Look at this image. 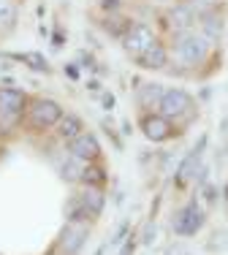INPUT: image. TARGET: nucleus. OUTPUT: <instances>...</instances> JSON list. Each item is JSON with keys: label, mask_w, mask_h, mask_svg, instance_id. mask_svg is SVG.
<instances>
[{"label": "nucleus", "mask_w": 228, "mask_h": 255, "mask_svg": "<svg viewBox=\"0 0 228 255\" xmlns=\"http://www.w3.org/2000/svg\"><path fill=\"white\" fill-rule=\"evenodd\" d=\"M215 41H209L201 30H185V33L171 35V54L174 63L182 68H199L209 60Z\"/></svg>", "instance_id": "f257e3e1"}, {"label": "nucleus", "mask_w": 228, "mask_h": 255, "mask_svg": "<svg viewBox=\"0 0 228 255\" xmlns=\"http://www.w3.org/2000/svg\"><path fill=\"white\" fill-rule=\"evenodd\" d=\"M65 109L60 106L55 98H33L27 103L25 112V125L33 133H46L52 128H57V123L63 120Z\"/></svg>", "instance_id": "f03ea898"}, {"label": "nucleus", "mask_w": 228, "mask_h": 255, "mask_svg": "<svg viewBox=\"0 0 228 255\" xmlns=\"http://www.w3.org/2000/svg\"><path fill=\"white\" fill-rule=\"evenodd\" d=\"M207 223V212L199 206V198H190L182 209L174 212L171 217V231L177 236H196Z\"/></svg>", "instance_id": "7ed1b4c3"}, {"label": "nucleus", "mask_w": 228, "mask_h": 255, "mask_svg": "<svg viewBox=\"0 0 228 255\" xmlns=\"http://www.w3.org/2000/svg\"><path fill=\"white\" fill-rule=\"evenodd\" d=\"M27 95L16 87H0V128H14L27 112Z\"/></svg>", "instance_id": "20e7f679"}, {"label": "nucleus", "mask_w": 228, "mask_h": 255, "mask_svg": "<svg viewBox=\"0 0 228 255\" xmlns=\"http://www.w3.org/2000/svg\"><path fill=\"white\" fill-rule=\"evenodd\" d=\"M163 117H169L171 123H177V120H185L188 123L190 117H193V98H190V93H185L182 87H169L163 93V98H160V109H158Z\"/></svg>", "instance_id": "39448f33"}, {"label": "nucleus", "mask_w": 228, "mask_h": 255, "mask_svg": "<svg viewBox=\"0 0 228 255\" xmlns=\"http://www.w3.org/2000/svg\"><path fill=\"white\" fill-rule=\"evenodd\" d=\"M87 239H90V223L65 220L63 231H60V239H57V250L60 255H79L82 247L87 245Z\"/></svg>", "instance_id": "423d86ee"}, {"label": "nucleus", "mask_w": 228, "mask_h": 255, "mask_svg": "<svg viewBox=\"0 0 228 255\" xmlns=\"http://www.w3.org/2000/svg\"><path fill=\"white\" fill-rule=\"evenodd\" d=\"M199 22V16H196V11L190 8L188 0H179V3H174L166 8V14L160 16V27H166L169 33H185V30H193V25Z\"/></svg>", "instance_id": "0eeeda50"}, {"label": "nucleus", "mask_w": 228, "mask_h": 255, "mask_svg": "<svg viewBox=\"0 0 228 255\" xmlns=\"http://www.w3.org/2000/svg\"><path fill=\"white\" fill-rule=\"evenodd\" d=\"M139 125H141L144 138L152 141V144H163V141H169V138H174V133H177V125H174L169 117H163L160 112L141 114V123Z\"/></svg>", "instance_id": "6e6552de"}, {"label": "nucleus", "mask_w": 228, "mask_h": 255, "mask_svg": "<svg viewBox=\"0 0 228 255\" xmlns=\"http://www.w3.org/2000/svg\"><path fill=\"white\" fill-rule=\"evenodd\" d=\"M155 41H158V33H155L147 22H136V25L130 27V33L122 38V49L128 52L133 60H139Z\"/></svg>", "instance_id": "1a4fd4ad"}, {"label": "nucleus", "mask_w": 228, "mask_h": 255, "mask_svg": "<svg viewBox=\"0 0 228 255\" xmlns=\"http://www.w3.org/2000/svg\"><path fill=\"white\" fill-rule=\"evenodd\" d=\"M204 149H207V136H201V138H199V144H196V147L182 157L179 168L174 171V174H177V177H174V185H177V187H185L190 179L196 177V174H199V168H201V157H204Z\"/></svg>", "instance_id": "9d476101"}, {"label": "nucleus", "mask_w": 228, "mask_h": 255, "mask_svg": "<svg viewBox=\"0 0 228 255\" xmlns=\"http://www.w3.org/2000/svg\"><path fill=\"white\" fill-rule=\"evenodd\" d=\"M65 149H68L71 155H76V157H82V160H87V163H98L101 155H104V149H101V141L95 138V133H87V130H82L76 138H71V141L65 144Z\"/></svg>", "instance_id": "9b49d317"}, {"label": "nucleus", "mask_w": 228, "mask_h": 255, "mask_svg": "<svg viewBox=\"0 0 228 255\" xmlns=\"http://www.w3.org/2000/svg\"><path fill=\"white\" fill-rule=\"evenodd\" d=\"M79 196V204H82V212H85V220L87 223H95L101 215H104V206H106V193L104 187H85Z\"/></svg>", "instance_id": "f8f14e48"}, {"label": "nucleus", "mask_w": 228, "mask_h": 255, "mask_svg": "<svg viewBox=\"0 0 228 255\" xmlns=\"http://www.w3.org/2000/svg\"><path fill=\"white\" fill-rule=\"evenodd\" d=\"M169 57H171V49L158 38L147 52L141 54L139 60H136V65H139V68H144V71H163L166 65H169Z\"/></svg>", "instance_id": "ddd939ff"}, {"label": "nucleus", "mask_w": 228, "mask_h": 255, "mask_svg": "<svg viewBox=\"0 0 228 255\" xmlns=\"http://www.w3.org/2000/svg\"><path fill=\"white\" fill-rule=\"evenodd\" d=\"M166 87L158 82H147L141 84V87H136V103H139L141 114L147 112H155V109H160V98H163Z\"/></svg>", "instance_id": "4468645a"}, {"label": "nucleus", "mask_w": 228, "mask_h": 255, "mask_svg": "<svg viewBox=\"0 0 228 255\" xmlns=\"http://www.w3.org/2000/svg\"><path fill=\"white\" fill-rule=\"evenodd\" d=\"M98 25H101V30H104L109 38H119V41H122L125 35L130 33V27H133L136 22L130 19V16H122V14H106Z\"/></svg>", "instance_id": "2eb2a0df"}, {"label": "nucleus", "mask_w": 228, "mask_h": 255, "mask_svg": "<svg viewBox=\"0 0 228 255\" xmlns=\"http://www.w3.org/2000/svg\"><path fill=\"white\" fill-rule=\"evenodd\" d=\"M87 166H90L87 160H82V157H76V155L68 152V155H65V160L60 163V179L68 182V185H82V177H85Z\"/></svg>", "instance_id": "dca6fc26"}, {"label": "nucleus", "mask_w": 228, "mask_h": 255, "mask_svg": "<svg viewBox=\"0 0 228 255\" xmlns=\"http://www.w3.org/2000/svg\"><path fill=\"white\" fill-rule=\"evenodd\" d=\"M199 30L207 35L209 41L218 44L220 35H223V30H226V14H218V8L207 11L204 16H199Z\"/></svg>", "instance_id": "f3484780"}, {"label": "nucleus", "mask_w": 228, "mask_h": 255, "mask_svg": "<svg viewBox=\"0 0 228 255\" xmlns=\"http://www.w3.org/2000/svg\"><path fill=\"white\" fill-rule=\"evenodd\" d=\"M82 130H85L82 120L76 117V114H71V112H65V114H63V120L57 123V138H60V141H65V144H68L71 138H76Z\"/></svg>", "instance_id": "a211bd4d"}, {"label": "nucleus", "mask_w": 228, "mask_h": 255, "mask_svg": "<svg viewBox=\"0 0 228 255\" xmlns=\"http://www.w3.org/2000/svg\"><path fill=\"white\" fill-rule=\"evenodd\" d=\"M19 22V5L16 0H0V35L11 33Z\"/></svg>", "instance_id": "6ab92c4d"}, {"label": "nucleus", "mask_w": 228, "mask_h": 255, "mask_svg": "<svg viewBox=\"0 0 228 255\" xmlns=\"http://www.w3.org/2000/svg\"><path fill=\"white\" fill-rule=\"evenodd\" d=\"M106 182H109V171L104 166H98V163H90L85 177H82V185L85 187H104Z\"/></svg>", "instance_id": "aec40b11"}, {"label": "nucleus", "mask_w": 228, "mask_h": 255, "mask_svg": "<svg viewBox=\"0 0 228 255\" xmlns=\"http://www.w3.org/2000/svg\"><path fill=\"white\" fill-rule=\"evenodd\" d=\"M22 65H27L30 71H35V74H52V65L49 60L44 57L41 52H22Z\"/></svg>", "instance_id": "412c9836"}, {"label": "nucleus", "mask_w": 228, "mask_h": 255, "mask_svg": "<svg viewBox=\"0 0 228 255\" xmlns=\"http://www.w3.org/2000/svg\"><path fill=\"white\" fill-rule=\"evenodd\" d=\"M128 236H130V220H122L114 228V234L109 236V247H122L128 242Z\"/></svg>", "instance_id": "4be33fe9"}, {"label": "nucleus", "mask_w": 228, "mask_h": 255, "mask_svg": "<svg viewBox=\"0 0 228 255\" xmlns=\"http://www.w3.org/2000/svg\"><path fill=\"white\" fill-rule=\"evenodd\" d=\"M76 65H79V68H85V71H98V65H101V63H95L93 52L82 49L79 54H76Z\"/></svg>", "instance_id": "5701e85b"}, {"label": "nucleus", "mask_w": 228, "mask_h": 255, "mask_svg": "<svg viewBox=\"0 0 228 255\" xmlns=\"http://www.w3.org/2000/svg\"><path fill=\"white\" fill-rule=\"evenodd\" d=\"M155 234H158V226H155V220L149 217V220H147V226H144V231H141V236H139V245L149 247V245L155 242Z\"/></svg>", "instance_id": "b1692460"}, {"label": "nucleus", "mask_w": 228, "mask_h": 255, "mask_svg": "<svg viewBox=\"0 0 228 255\" xmlns=\"http://www.w3.org/2000/svg\"><path fill=\"white\" fill-rule=\"evenodd\" d=\"M101 130H104V133H106V138H109V141L114 144V149H117V152H122V138L117 136V130L112 128L109 120H104V123H101Z\"/></svg>", "instance_id": "393cba45"}, {"label": "nucleus", "mask_w": 228, "mask_h": 255, "mask_svg": "<svg viewBox=\"0 0 228 255\" xmlns=\"http://www.w3.org/2000/svg\"><path fill=\"white\" fill-rule=\"evenodd\" d=\"M163 255H193V250H190L185 242H179V239H174L169 247L163 250Z\"/></svg>", "instance_id": "a878e982"}, {"label": "nucleus", "mask_w": 228, "mask_h": 255, "mask_svg": "<svg viewBox=\"0 0 228 255\" xmlns=\"http://www.w3.org/2000/svg\"><path fill=\"white\" fill-rule=\"evenodd\" d=\"M98 8L104 11V14H119L122 0H98Z\"/></svg>", "instance_id": "bb28decb"}, {"label": "nucleus", "mask_w": 228, "mask_h": 255, "mask_svg": "<svg viewBox=\"0 0 228 255\" xmlns=\"http://www.w3.org/2000/svg\"><path fill=\"white\" fill-rule=\"evenodd\" d=\"M201 193H204V201H207L209 206L218 204V187H215V185H204Z\"/></svg>", "instance_id": "cd10ccee"}, {"label": "nucleus", "mask_w": 228, "mask_h": 255, "mask_svg": "<svg viewBox=\"0 0 228 255\" xmlns=\"http://www.w3.org/2000/svg\"><path fill=\"white\" fill-rule=\"evenodd\" d=\"M136 245H139V239H136V236H128V242L119 247L117 255H133V253H136Z\"/></svg>", "instance_id": "c85d7f7f"}, {"label": "nucleus", "mask_w": 228, "mask_h": 255, "mask_svg": "<svg viewBox=\"0 0 228 255\" xmlns=\"http://www.w3.org/2000/svg\"><path fill=\"white\" fill-rule=\"evenodd\" d=\"M52 49H63V44H65V33L60 27H55V33H52Z\"/></svg>", "instance_id": "c756f323"}, {"label": "nucleus", "mask_w": 228, "mask_h": 255, "mask_svg": "<svg viewBox=\"0 0 228 255\" xmlns=\"http://www.w3.org/2000/svg\"><path fill=\"white\" fill-rule=\"evenodd\" d=\"M63 74L68 76L71 82H76V79H79V65H76V63H65L63 65Z\"/></svg>", "instance_id": "7c9ffc66"}, {"label": "nucleus", "mask_w": 228, "mask_h": 255, "mask_svg": "<svg viewBox=\"0 0 228 255\" xmlns=\"http://www.w3.org/2000/svg\"><path fill=\"white\" fill-rule=\"evenodd\" d=\"M101 106H104L106 112H112V109L117 106V98H114L112 93H101Z\"/></svg>", "instance_id": "2f4dec72"}, {"label": "nucleus", "mask_w": 228, "mask_h": 255, "mask_svg": "<svg viewBox=\"0 0 228 255\" xmlns=\"http://www.w3.org/2000/svg\"><path fill=\"white\" fill-rule=\"evenodd\" d=\"M87 93H95V95L101 93V82H98V79H87Z\"/></svg>", "instance_id": "473e14b6"}, {"label": "nucleus", "mask_w": 228, "mask_h": 255, "mask_svg": "<svg viewBox=\"0 0 228 255\" xmlns=\"http://www.w3.org/2000/svg\"><path fill=\"white\" fill-rule=\"evenodd\" d=\"M122 133H125V136H130V133H133V125H130V120H122Z\"/></svg>", "instance_id": "72a5a7b5"}, {"label": "nucleus", "mask_w": 228, "mask_h": 255, "mask_svg": "<svg viewBox=\"0 0 228 255\" xmlns=\"http://www.w3.org/2000/svg\"><path fill=\"white\" fill-rule=\"evenodd\" d=\"M106 250H109V242H104V245H101V247H98V250H95L93 255H104Z\"/></svg>", "instance_id": "f704fd0d"}, {"label": "nucleus", "mask_w": 228, "mask_h": 255, "mask_svg": "<svg viewBox=\"0 0 228 255\" xmlns=\"http://www.w3.org/2000/svg\"><path fill=\"white\" fill-rule=\"evenodd\" d=\"M38 35H41V38H46V35H49V30H46L44 25H38Z\"/></svg>", "instance_id": "c9c22d12"}, {"label": "nucleus", "mask_w": 228, "mask_h": 255, "mask_svg": "<svg viewBox=\"0 0 228 255\" xmlns=\"http://www.w3.org/2000/svg\"><path fill=\"white\" fill-rule=\"evenodd\" d=\"M209 3H220V0H209Z\"/></svg>", "instance_id": "e433bc0d"}]
</instances>
